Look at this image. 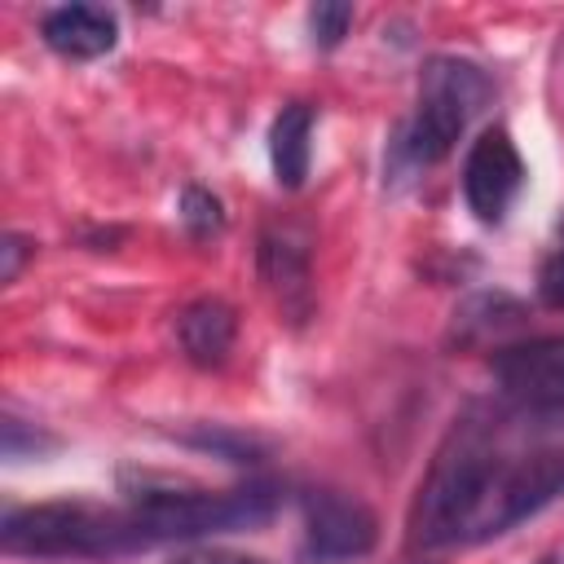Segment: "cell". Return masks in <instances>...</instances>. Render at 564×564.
<instances>
[{
	"label": "cell",
	"mask_w": 564,
	"mask_h": 564,
	"mask_svg": "<svg viewBox=\"0 0 564 564\" xmlns=\"http://www.w3.org/2000/svg\"><path fill=\"white\" fill-rule=\"evenodd\" d=\"M529 423L538 419L516 410H471L449 427L410 511L414 546L498 538L564 489V449L529 436Z\"/></svg>",
	"instance_id": "1"
},
{
	"label": "cell",
	"mask_w": 564,
	"mask_h": 564,
	"mask_svg": "<svg viewBox=\"0 0 564 564\" xmlns=\"http://www.w3.org/2000/svg\"><path fill=\"white\" fill-rule=\"evenodd\" d=\"M278 511V485L251 480L238 489H194V485H150L141 480L128 494L132 529L145 546L159 542H189L207 533L256 529Z\"/></svg>",
	"instance_id": "2"
},
{
	"label": "cell",
	"mask_w": 564,
	"mask_h": 564,
	"mask_svg": "<svg viewBox=\"0 0 564 564\" xmlns=\"http://www.w3.org/2000/svg\"><path fill=\"white\" fill-rule=\"evenodd\" d=\"M489 97H494V79L476 62L432 57L419 79V106L392 137V154H388L392 176H414L441 163L458 145L467 123L489 106Z\"/></svg>",
	"instance_id": "3"
},
{
	"label": "cell",
	"mask_w": 564,
	"mask_h": 564,
	"mask_svg": "<svg viewBox=\"0 0 564 564\" xmlns=\"http://www.w3.org/2000/svg\"><path fill=\"white\" fill-rule=\"evenodd\" d=\"M0 546L26 560H110L141 551L128 507H93V502H35L13 507L0 520Z\"/></svg>",
	"instance_id": "4"
},
{
	"label": "cell",
	"mask_w": 564,
	"mask_h": 564,
	"mask_svg": "<svg viewBox=\"0 0 564 564\" xmlns=\"http://www.w3.org/2000/svg\"><path fill=\"white\" fill-rule=\"evenodd\" d=\"M489 370L516 414L538 423L564 419V335L507 344L489 357Z\"/></svg>",
	"instance_id": "5"
},
{
	"label": "cell",
	"mask_w": 564,
	"mask_h": 564,
	"mask_svg": "<svg viewBox=\"0 0 564 564\" xmlns=\"http://www.w3.org/2000/svg\"><path fill=\"white\" fill-rule=\"evenodd\" d=\"M375 542H379V520L366 502L335 489H313L304 498V538H300L304 564H348L370 555Z\"/></svg>",
	"instance_id": "6"
},
{
	"label": "cell",
	"mask_w": 564,
	"mask_h": 564,
	"mask_svg": "<svg viewBox=\"0 0 564 564\" xmlns=\"http://www.w3.org/2000/svg\"><path fill=\"white\" fill-rule=\"evenodd\" d=\"M524 185V159L511 141L507 128H485L471 150H467V163H463V198L467 207L476 212V220L485 225H498L507 216V207L516 203Z\"/></svg>",
	"instance_id": "7"
},
{
	"label": "cell",
	"mask_w": 564,
	"mask_h": 564,
	"mask_svg": "<svg viewBox=\"0 0 564 564\" xmlns=\"http://www.w3.org/2000/svg\"><path fill=\"white\" fill-rule=\"evenodd\" d=\"M40 35L44 44L57 53V57H70V62H93V57H106L119 40V22L110 9L101 4H62V9H48L44 22H40Z\"/></svg>",
	"instance_id": "8"
},
{
	"label": "cell",
	"mask_w": 564,
	"mask_h": 564,
	"mask_svg": "<svg viewBox=\"0 0 564 564\" xmlns=\"http://www.w3.org/2000/svg\"><path fill=\"white\" fill-rule=\"evenodd\" d=\"M176 339L198 370H216L238 339V313L225 300H194L176 317Z\"/></svg>",
	"instance_id": "9"
},
{
	"label": "cell",
	"mask_w": 564,
	"mask_h": 564,
	"mask_svg": "<svg viewBox=\"0 0 564 564\" xmlns=\"http://www.w3.org/2000/svg\"><path fill=\"white\" fill-rule=\"evenodd\" d=\"M260 278L278 295V308L291 322L308 317L313 291H308V251H304V242H295L286 234H264L260 238Z\"/></svg>",
	"instance_id": "10"
},
{
	"label": "cell",
	"mask_w": 564,
	"mask_h": 564,
	"mask_svg": "<svg viewBox=\"0 0 564 564\" xmlns=\"http://www.w3.org/2000/svg\"><path fill=\"white\" fill-rule=\"evenodd\" d=\"M313 106L308 101H286L269 128V163L273 181L282 189H300L308 181V159H313Z\"/></svg>",
	"instance_id": "11"
},
{
	"label": "cell",
	"mask_w": 564,
	"mask_h": 564,
	"mask_svg": "<svg viewBox=\"0 0 564 564\" xmlns=\"http://www.w3.org/2000/svg\"><path fill=\"white\" fill-rule=\"evenodd\" d=\"M181 225H185L189 238H212V234H220V225H225L220 198L207 194V189H198V185H189V189L181 194Z\"/></svg>",
	"instance_id": "12"
},
{
	"label": "cell",
	"mask_w": 564,
	"mask_h": 564,
	"mask_svg": "<svg viewBox=\"0 0 564 564\" xmlns=\"http://www.w3.org/2000/svg\"><path fill=\"white\" fill-rule=\"evenodd\" d=\"M181 441H185V445H198V449H212V454H220V458H229V463H256V458H260V445H256L251 436L225 432V427H198V432H185Z\"/></svg>",
	"instance_id": "13"
},
{
	"label": "cell",
	"mask_w": 564,
	"mask_h": 564,
	"mask_svg": "<svg viewBox=\"0 0 564 564\" xmlns=\"http://www.w3.org/2000/svg\"><path fill=\"white\" fill-rule=\"evenodd\" d=\"M352 26V4L344 0H322L308 9V31H313V44L317 48H335Z\"/></svg>",
	"instance_id": "14"
},
{
	"label": "cell",
	"mask_w": 564,
	"mask_h": 564,
	"mask_svg": "<svg viewBox=\"0 0 564 564\" xmlns=\"http://www.w3.org/2000/svg\"><path fill=\"white\" fill-rule=\"evenodd\" d=\"M538 295L546 308H564V238L555 242V251L538 269Z\"/></svg>",
	"instance_id": "15"
},
{
	"label": "cell",
	"mask_w": 564,
	"mask_h": 564,
	"mask_svg": "<svg viewBox=\"0 0 564 564\" xmlns=\"http://www.w3.org/2000/svg\"><path fill=\"white\" fill-rule=\"evenodd\" d=\"M40 454V449H53V436H40V432H26L22 419H4V458H22V454Z\"/></svg>",
	"instance_id": "16"
},
{
	"label": "cell",
	"mask_w": 564,
	"mask_h": 564,
	"mask_svg": "<svg viewBox=\"0 0 564 564\" xmlns=\"http://www.w3.org/2000/svg\"><path fill=\"white\" fill-rule=\"evenodd\" d=\"M167 564H264V560L238 555V551H225V546H189V551H176Z\"/></svg>",
	"instance_id": "17"
},
{
	"label": "cell",
	"mask_w": 564,
	"mask_h": 564,
	"mask_svg": "<svg viewBox=\"0 0 564 564\" xmlns=\"http://www.w3.org/2000/svg\"><path fill=\"white\" fill-rule=\"evenodd\" d=\"M26 256H31V242L22 234H4V242H0V282H13Z\"/></svg>",
	"instance_id": "18"
},
{
	"label": "cell",
	"mask_w": 564,
	"mask_h": 564,
	"mask_svg": "<svg viewBox=\"0 0 564 564\" xmlns=\"http://www.w3.org/2000/svg\"><path fill=\"white\" fill-rule=\"evenodd\" d=\"M538 564H560V560H551V555H546V560H538Z\"/></svg>",
	"instance_id": "19"
}]
</instances>
